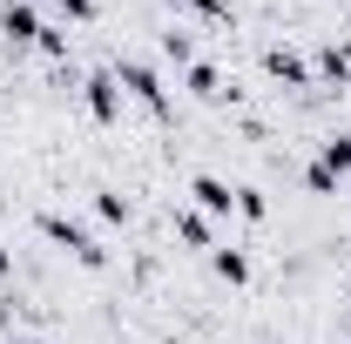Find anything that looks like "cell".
Returning <instances> with one entry per match:
<instances>
[{
  "label": "cell",
  "instance_id": "obj_1",
  "mask_svg": "<svg viewBox=\"0 0 351 344\" xmlns=\"http://www.w3.org/2000/svg\"><path fill=\"white\" fill-rule=\"evenodd\" d=\"M41 236H47V243H61V250H68L75 263H88V270H101V263H108V250L88 236L82 223H68L61 210H41Z\"/></svg>",
  "mask_w": 351,
  "mask_h": 344
},
{
  "label": "cell",
  "instance_id": "obj_2",
  "mask_svg": "<svg viewBox=\"0 0 351 344\" xmlns=\"http://www.w3.org/2000/svg\"><path fill=\"white\" fill-rule=\"evenodd\" d=\"M115 82H122V95H129V101L156 108V115L169 108V88H162V75H156L149 61H122V68H115Z\"/></svg>",
  "mask_w": 351,
  "mask_h": 344
},
{
  "label": "cell",
  "instance_id": "obj_3",
  "mask_svg": "<svg viewBox=\"0 0 351 344\" xmlns=\"http://www.w3.org/2000/svg\"><path fill=\"white\" fill-rule=\"evenodd\" d=\"M41 14H34V0H0V34L14 47H41Z\"/></svg>",
  "mask_w": 351,
  "mask_h": 344
},
{
  "label": "cell",
  "instance_id": "obj_4",
  "mask_svg": "<svg viewBox=\"0 0 351 344\" xmlns=\"http://www.w3.org/2000/svg\"><path fill=\"white\" fill-rule=\"evenodd\" d=\"M88 115H95V122H115V115H122V82H115V68H101V75H88Z\"/></svg>",
  "mask_w": 351,
  "mask_h": 344
},
{
  "label": "cell",
  "instance_id": "obj_5",
  "mask_svg": "<svg viewBox=\"0 0 351 344\" xmlns=\"http://www.w3.org/2000/svg\"><path fill=\"white\" fill-rule=\"evenodd\" d=\"M189 196H196L203 216H230V210H237V189H230L223 175H189Z\"/></svg>",
  "mask_w": 351,
  "mask_h": 344
},
{
  "label": "cell",
  "instance_id": "obj_6",
  "mask_svg": "<svg viewBox=\"0 0 351 344\" xmlns=\"http://www.w3.org/2000/svg\"><path fill=\"white\" fill-rule=\"evenodd\" d=\"M263 68H270L284 88H311V61H304V54H291V47H270V54H263Z\"/></svg>",
  "mask_w": 351,
  "mask_h": 344
},
{
  "label": "cell",
  "instance_id": "obj_7",
  "mask_svg": "<svg viewBox=\"0 0 351 344\" xmlns=\"http://www.w3.org/2000/svg\"><path fill=\"white\" fill-rule=\"evenodd\" d=\"M176 236H182L189 250H217V230H210L203 210H176Z\"/></svg>",
  "mask_w": 351,
  "mask_h": 344
},
{
  "label": "cell",
  "instance_id": "obj_8",
  "mask_svg": "<svg viewBox=\"0 0 351 344\" xmlns=\"http://www.w3.org/2000/svg\"><path fill=\"white\" fill-rule=\"evenodd\" d=\"M311 75H324V82H351V47H345V41H324Z\"/></svg>",
  "mask_w": 351,
  "mask_h": 344
},
{
  "label": "cell",
  "instance_id": "obj_9",
  "mask_svg": "<svg viewBox=\"0 0 351 344\" xmlns=\"http://www.w3.org/2000/svg\"><path fill=\"white\" fill-rule=\"evenodd\" d=\"M317 162H324V169L345 182V175H351V135H331V142H317Z\"/></svg>",
  "mask_w": 351,
  "mask_h": 344
},
{
  "label": "cell",
  "instance_id": "obj_10",
  "mask_svg": "<svg viewBox=\"0 0 351 344\" xmlns=\"http://www.w3.org/2000/svg\"><path fill=\"white\" fill-rule=\"evenodd\" d=\"M210 270H217L223 284H250V257L243 250H210Z\"/></svg>",
  "mask_w": 351,
  "mask_h": 344
},
{
  "label": "cell",
  "instance_id": "obj_11",
  "mask_svg": "<svg viewBox=\"0 0 351 344\" xmlns=\"http://www.w3.org/2000/svg\"><path fill=\"white\" fill-rule=\"evenodd\" d=\"M189 95H203V101H223V75L210 61H189Z\"/></svg>",
  "mask_w": 351,
  "mask_h": 344
},
{
  "label": "cell",
  "instance_id": "obj_12",
  "mask_svg": "<svg viewBox=\"0 0 351 344\" xmlns=\"http://www.w3.org/2000/svg\"><path fill=\"white\" fill-rule=\"evenodd\" d=\"M95 216L101 223H129V196L122 189H95Z\"/></svg>",
  "mask_w": 351,
  "mask_h": 344
},
{
  "label": "cell",
  "instance_id": "obj_13",
  "mask_svg": "<svg viewBox=\"0 0 351 344\" xmlns=\"http://www.w3.org/2000/svg\"><path fill=\"white\" fill-rule=\"evenodd\" d=\"M237 216H250V223H263V216H270V203H263V189H237Z\"/></svg>",
  "mask_w": 351,
  "mask_h": 344
},
{
  "label": "cell",
  "instance_id": "obj_14",
  "mask_svg": "<svg viewBox=\"0 0 351 344\" xmlns=\"http://www.w3.org/2000/svg\"><path fill=\"white\" fill-rule=\"evenodd\" d=\"M304 189H311V196H331V189H338V175L324 169V162H311V169H304Z\"/></svg>",
  "mask_w": 351,
  "mask_h": 344
},
{
  "label": "cell",
  "instance_id": "obj_15",
  "mask_svg": "<svg viewBox=\"0 0 351 344\" xmlns=\"http://www.w3.org/2000/svg\"><path fill=\"white\" fill-rule=\"evenodd\" d=\"M162 54H169L176 68H189V61H196V47H189V34H162Z\"/></svg>",
  "mask_w": 351,
  "mask_h": 344
},
{
  "label": "cell",
  "instance_id": "obj_16",
  "mask_svg": "<svg viewBox=\"0 0 351 344\" xmlns=\"http://www.w3.org/2000/svg\"><path fill=\"white\" fill-rule=\"evenodd\" d=\"M189 14H203V21H230V0H182Z\"/></svg>",
  "mask_w": 351,
  "mask_h": 344
},
{
  "label": "cell",
  "instance_id": "obj_17",
  "mask_svg": "<svg viewBox=\"0 0 351 344\" xmlns=\"http://www.w3.org/2000/svg\"><path fill=\"white\" fill-rule=\"evenodd\" d=\"M54 7H61L68 21H95V0H54Z\"/></svg>",
  "mask_w": 351,
  "mask_h": 344
},
{
  "label": "cell",
  "instance_id": "obj_18",
  "mask_svg": "<svg viewBox=\"0 0 351 344\" xmlns=\"http://www.w3.org/2000/svg\"><path fill=\"white\" fill-rule=\"evenodd\" d=\"M41 54H68V34L61 27H41Z\"/></svg>",
  "mask_w": 351,
  "mask_h": 344
},
{
  "label": "cell",
  "instance_id": "obj_19",
  "mask_svg": "<svg viewBox=\"0 0 351 344\" xmlns=\"http://www.w3.org/2000/svg\"><path fill=\"white\" fill-rule=\"evenodd\" d=\"M7 270H14V257H7V250H0V277H7Z\"/></svg>",
  "mask_w": 351,
  "mask_h": 344
}]
</instances>
